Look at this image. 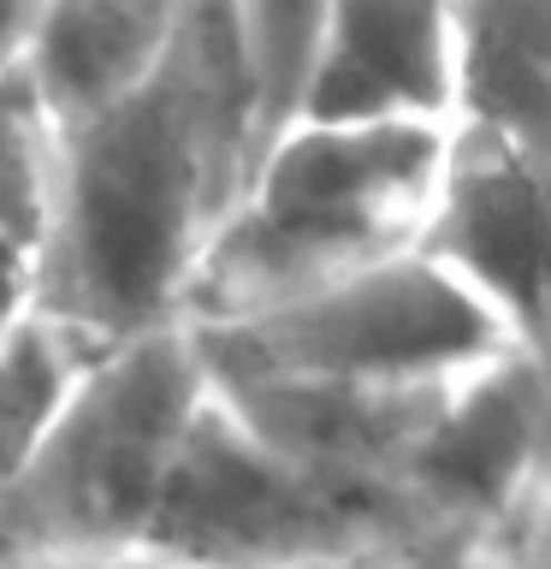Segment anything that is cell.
Masks as SVG:
<instances>
[{
  "instance_id": "obj_14",
  "label": "cell",
  "mask_w": 551,
  "mask_h": 569,
  "mask_svg": "<svg viewBox=\"0 0 551 569\" xmlns=\"http://www.w3.org/2000/svg\"><path fill=\"white\" fill-rule=\"evenodd\" d=\"M327 7L332 0H226L238 42H243V60H249V78H256L261 137H273L291 119Z\"/></svg>"
},
{
  "instance_id": "obj_2",
  "label": "cell",
  "mask_w": 551,
  "mask_h": 569,
  "mask_svg": "<svg viewBox=\"0 0 551 569\" xmlns=\"http://www.w3.org/2000/svg\"><path fill=\"white\" fill-rule=\"evenodd\" d=\"M439 154L444 124L284 119L213 226L178 320L220 327L415 249Z\"/></svg>"
},
{
  "instance_id": "obj_4",
  "label": "cell",
  "mask_w": 551,
  "mask_h": 569,
  "mask_svg": "<svg viewBox=\"0 0 551 569\" xmlns=\"http://www.w3.org/2000/svg\"><path fill=\"white\" fill-rule=\"evenodd\" d=\"M190 332L208 373H284V380L350 386L451 380L480 356L522 345L421 249Z\"/></svg>"
},
{
  "instance_id": "obj_3",
  "label": "cell",
  "mask_w": 551,
  "mask_h": 569,
  "mask_svg": "<svg viewBox=\"0 0 551 569\" xmlns=\"http://www.w3.org/2000/svg\"><path fill=\"white\" fill-rule=\"evenodd\" d=\"M208 368L184 320L89 350L53 398L24 469L0 492L12 540L36 546H142Z\"/></svg>"
},
{
  "instance_id": "obj_11",
  "label": "cell",
  "mask_w": 551,
  "mask_h": 569,
  "mask_svg": "<svg viewBox=\"0 0 551 569\" xmlns=\"http://www.w3.org/2000/svg\"><path fill=\"white\" fill-rule=\"evenodd\" d=\"M451 124L551 154V0H451Z\"/></svg>"
},
{
  "instance_id": "obj_10",
  "label": "cell",
  "mask_w": 551,
  "mask_h": 569,
  "mask_svg": "<svg viewBox=\"0 0 551 569\" xmlns=\"http://www.w3.org/2000/svg\"><path fill=\"white\" fill-rule=\"evenodd\" d=\"M184 7L190 0H42L18 71L53 131L101 113L149 78Z\"/></svg>"
},
{
  "instance_id": "obj_20",
  "label": "cell",
  "mask_w": 551,
  "mask_h": 569,
  "mask_svg": "<svg viewBox=\"0 0 551 569\" xmlns=\"http://www.w3.org/2000/svg\"><path fill=\"white\" fill-rule=\"evenodd\" d=\"M18 551H24V546H18V540H12V528H7V516H0V569H12V558H18Z\"/></svg>"
},
{
  "instance_id": "obj_13",
  "label": "cell",
  "mask_w": 551,
  "mask_h": 569,
  "mask_svg": "<svg viewBox=\"0 0 551 569\" xmlns=\"http://www.w3.org/2000/svg\"><path fill=\"white\" fill-rule=\"evenodd\" d=\"M83 356H89L83 345H71L66 332H53L36 315L0 327V492L24 469L53 398L66 391V380L78 373Z\"/></svg>"
},
{
  "instance_id": "obj_16",
  "label": "cell",
  "mask_w": 551,
  "mask_h": 569,
  "mask_svg": "<svg viewBox=\"0 0 551 569\" xmlns=\"http://www.w3.org/2000/svg\"><path fill=\"white\" fill-rule=\"evenodd\" d=\"M498 540H462V533H409L391 569H492Z\"/></svg>"
},
{
  "instance_id": "obj_15",
  "label": "cell",
  "mask_w": 551,
  "mask_h": 569,
  "mask_svg": "<svg viewBox=\"0 0 551 569\" xmlns=\"http://www.w3.org/2000/svg\"><path fill=\"white\" fill-rule=\"evenodd\" d=\"M12 569H184L149 546H36L18 551Z\"/></svg>"
},
{
  "instance_id": "obj_5",
  "label": "cell",
  "mask_w": 551,
  "mask_h": 569,
  "mask_svg": "<svg viewBox=\"0 0 551 569\" xmlns=\"http://www.w3.org/2000/svg\"><path fill=\"white\" fill-rule=\"evenodd\" d=\"M398 540H409L398 516L279 457L213 380L142 528V546L184 569H302Z\"/></svg>"
},
{
  "instance_id": "obj_8",
  "label": "cell",
  "mask_w": 551,
  "mask_h": 569,
  "mask_svg": "<svg viewBox=\"0 0 551 569\" xmlns=\"http://www.w3.org/2000/svg\"><path fill=\"white\" fill-rule=\"evenodd\" d=\"M208 368V362H202ZM213 391L238 409V421L267 439L297 469L327 480L338 492H355L368 505L391 510L409 528L398 505V475L409 445L421 439L439 391L457 380L421 386H350V380H284V373H208Z\"/></svg>"
},
{
  "instance_id": "obj_12",
  "label": "cell",
  "mask_w": 551,
  "mask_h": 569,
  "mask_svg": "<svg viewBox=\"0 0 551 569\" xmlns=\"http://www.w3.org/2000/svg\"><path fill=\"white\" fill-rule=\"evenodd\" d=\"M53 226V119L24 71H0V327L30 315Z\"/></svg>"
},
{
  "instance_id": "obj_6",
  "label": "cell",
  "mask_w": 551,
  "mask_h": 569,
  "mask_svg": "<svg viewBox=\"0 0 551 569\" xmlns=\"http://www.w3.org/2000/svg\"><path fill=\"white\" fill-rule=\"evenodd\" d=\"M409 533L498 540L551 505L545 345H504L439 391L398 475Z\"/></svg>"
},
{
  "instance_id": "obj_19",
  "label": "cell",
  "mask_w": 551,
  "mask_h": 569,
  "mask_svg": "<svg viewBox=\"0 0 551 569\" xmlns=\"http://www.w3.org/2000/svg\"><path fill=\"white\" fill-rule=\"evenodd\" d=\"M403 546V540H398ZM398 546H373V551H350V558H327V563H302V569H391Z\"/></svg>"
},
{
  "instance_id": "obj_18",
  "label": "cell",
  "mask_w": 551,
  "mask_h": 569,
  "mask_svg": "<svg viewBox=\"0 0 551 569\" xmlns=\"http://www.w3.org/2000/svg\"><path fill=\"white\" fill-rule=\"evenodd\" d=\"M36 12H42V0H0V71H18Z\"/></svg>"
},
{
  "instance_id": "obj_9",
  "label": "cell",
  "mask_w": 551,
  "mask_h": 569,
  "mask_svg": "<svg viewBox=\"0 0 551 569\" xmlns=\"http://www.w3.org/2000/svg\"><path fill=\"white\" fill-rule=\"evenodd\" d=\"M291 119L451 124V0H332Z\"/></svg>"
},
{
  "instance_id": "obj_1",
  "label": "cell",
  "mask_w": 551,
  "mask_h": 569,
  "mask_svg": "<svg viewBox=\"0 0 551 569\" xmlns=\"http://www.w3.org/2000/svg\"><path fill=\"white\" fill-rule=\"evenodd\" d=\"M261 142L238 24L226 0H190L149 78L53 131V226L30 315L83 350L178 320Z\"/></svg>"
},
{
  "instance_id": "obj_17",
  "label": "cell",
  "mask_w": 551,
  "mask_h": 569,
  "mask_svg": "<svg viewBox=\"0 0 551 569\" xmlns=\"http://www.w3.org/2000/svg\"><path fill=\"white\" fill-rule=\"evenodd\" d=\"M492 569H551V505L522 516L510 533H498Z\"/></svg>"
},
{
  "instance_id": "obj_7",
  "label": "cell",
  "mask_w": 551,
  "mask_h": 569,
  "mask_svg": "<svg viewBox=\"0 0 551 569\" xmlns=\"http://www.w3.org/2000/svg\"><path fill=\"white\" fill-rule=\"evenodd\" d=\"M545 149L480 124H444L439 178L415 249L498 327L545 345Z\"/></svg>"
}]
</instances>
